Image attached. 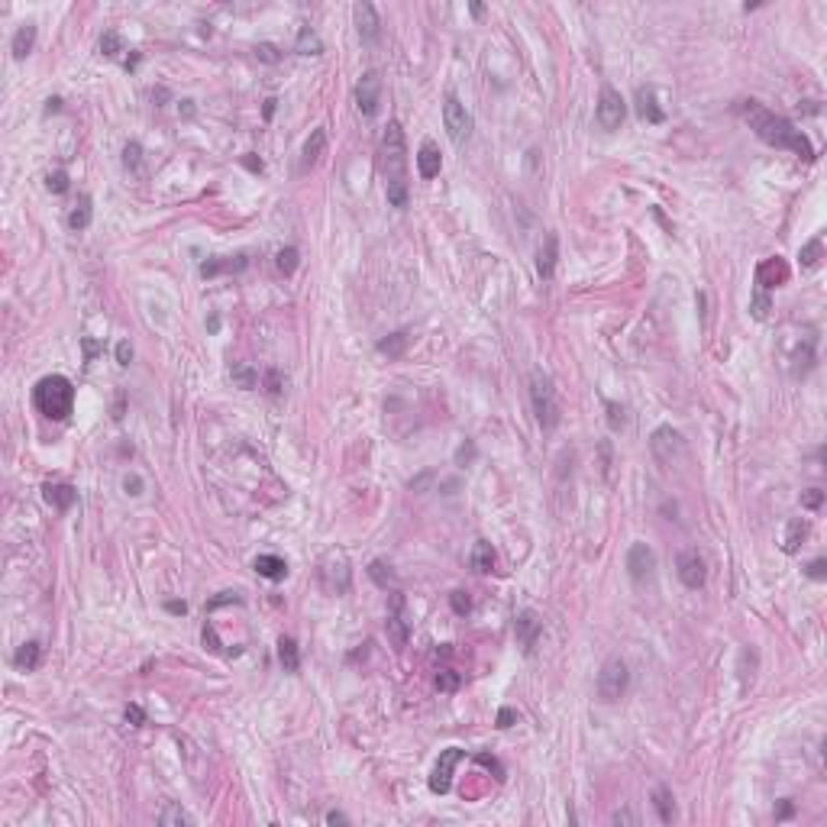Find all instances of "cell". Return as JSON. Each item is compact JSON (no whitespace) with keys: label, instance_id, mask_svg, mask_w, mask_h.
I'll list each match as a JSON object with an SVG mask.
<instances>
[{"label":"cell","instance_id":"35","mask_svg":"<svg viewBox=\"0 0 827 827\" xmlns=\"http://www.w3.org/2000/svg\"><path fill=\"white\" fill-rule=\"evenodd\" d=\"M369 575H372V582L375 585H381V588H395L397 585V579H395V572H391V566L388 563H381V559H375V563H369Z\"/></svg>","mask_w":827,"mask_h":827},{"label":"cell","instance_id":"52","mask_svg":"<svg viewBox=\"0 0 827 827\" xmlns=\"http://www.w3.org/2000/svg\"><path fill=\"white\" fill-rule=\"evenodd\" d=\"M475 760H479V763H481V766H488V769H495V772H498V779H501V776H504V769H501V763H498V760H495V756H488V753H479V756H475Z\"/></svg>","mask_w":827,"mask_h":827},{"label":"cell","instance_id":"29","mask_svg":"<svg viewBox=\"0 0 827 827\" xmlns=\"http://www.w3.org/2000/svg\"><path fill=\"white\" fill-rule=\"evenodd\" d=\"M68 227L71 229H87L91 227V197L81 195L78 197V204L71 207V213H68Z\"/></svg>","mask_w":827,"mask_h":827},{"label":"cell","instance_id":"41","mask_svg":"<svg viewBox=\"0 0 827 827\" xmlns=\"http://www.w3.org/2000/svg\"><path fill=\"white\" fill-rule=\"evenodd\" d=\"M437 688H439V692H456V688H459V672H453V669H443V672L437 675Z\"/></svg>","mask_w":827,"mask_h":827},{"label":"cell","instance_id":"43","mask_svg":"<svg viewBox=\"0 0 827 827\" xmlns=\"http://www.w3.org/2000/svg\"><path fill=\"white\" fill-rule=\"evenodd\" d=\"M45 188H49L52 195H65L68 191V175L65 171H52V175L45 178Z\"/></svg>","mask_w":827,"mask_h":827},{"label":"cell","instance_id":"9","mask_svg":"<svg viewBox=\"0 0 827 827\" xmlns=\"http://www.w3.org/2000/svg\"><path fill=\"white\" fill-rule=\"evenodd\" d=\"M595 117H598V127L608 129V133H614V129H621V123H624L627 117V107H624V97L614 91V87H601L598 94V110H595Z\"/></svg>","mask_w":827,"mask_h":827},{"label":"cell","instance_id":"22","mask_svg":"<svg viewBox=\"0 0 827 827\" xmlns=\"http://www.w3.org/2000/svg\"><path fill=\"white\" fill-rule=\"evenodd\" d=\"M808 540V521L795 517V521L785 523V533H782V549L785 553H798V546Z\"/></svg>","mask_w":827,"mask_h":827},{"label":"cell","instance_id":"27","mask_svg":"<svg viewBox=\"0 0 827 827\" xmlns=\"http://www.w3.org/2000/svg\"><path fill=\"white\" fill-rule=\"evenodd\" d=\"M407 343H411V330H397V333H391L388 339H381L379 343V353L388 355V359H401L407 349Z\"/></svg>","mask_w":827,"mask_h":827},{"label":"cell","instance_id":"28","mask_svg":"<svg viewBox=\"0 0 827 827\" xmlns=\"http://www.w3.org/2000/svg\"><path fill=\"white\" fill-rule=\"evenodd\" d=\"M469 563H472V569L475 572H491L495 569V549H491V543L488 540H479L475 543V549H472V556H469Z\"/></svg>","mask_w":827,"mask_h":827},{"label":"cell","instance_id":"18","mask_svg":"<svg viewBox=\"0 0 827 827\" xmlns=\"http://www.w3.org/2000/svg\"><path fill=\"white\" fill-rule=\"evenodd\" d=\"M323 153H327V129L317 127V129L311 133V139L304 143V149H301V162H297V171H301V175H307V171H311L313 165L320 162V155H323Z\"/></svg>","mask_w":827,"mask_h":827},{"label":"cell","instance_id":"15","mask_svg":"<svg viewBox=\"0 0 827 827\" xmlns=\"http://www.w3.org/2000/svg\"><path fill=\"white\" fill-rule=\"evenodd\" d=\"M353 17H355V29H359V39L362 43H375L379 39V33H381V20H379V10L372 7V3H355V10H353Z\"/></svg>","mask_w":827,"mask_h":827},{"label":"cell","instance_id":"10","mask_svg":"<svg viewBox=\"0 0 827 827\" xmlns=\"http://www.w3.org/2000/svg\"><path fill=\"white\" fill-rule=\"evenodd\" d=\"M355 104L362 117H375L381 107V75L379 71H365L355 85Z\"/></svg>","mask_w":827,"mask_h":827},{"label":"cell","instance_id":"56","mask_svg":"<svg viewBox=\"0 0 827 827\" xmlns=\"http://www.w3.org/2000/svg\"><path fill=\"white\" fill-rule=\"evenodd\" d=\"M808 575H811V579H824V575H827V563H824V559H814V563L808 566Z\"/></svg>","mask_w":827,"mask_h":827},{"label":"cell","instance_id":"51","mask_svg":"<svg viewBox=\"0 0 827 827\" xmlns=\"http://www.w3.org/2000/svg\"><path fill=\"white\" fill-rule=\"evenodd\" d=\"M129 359H133V346H129L127 339H123V343H117V362L120 365H129Z\"/></svg>","mask_w":827,"mask_h":827},{"label":"cell","instance_id":"59","mask_svg":"<svg viewBox=\"0 0 827 827\" xmlns=\"http://www.w3.org/2000/svg\"><path fill=\"white\" fill-rule=\"evenodd\" d=\"M269 391H271V395H278V391H281V379H278V372H269Z\"/></svg>","mask_w":827,"mask_h":827},{"label":"cell","instance_id":"17","mask_svg":"<svg viewBox=\"0 0 827 827\" xmlns=\"http://www.w3.org/2000/svg\"><path fill=\"white\" fill-rule=\"evenodd\" d=\"M789 281V265H785L779 255H772V259H763L760 269H756V285L766 291V288H779Z\"/></svg>","mask_w":827,"mask_h":827},{"label":"cell","instance_id":"32","mask_svg":"<svg viewBox=\"0 0 827 827\" xmlns=\"http://www.w3.org/2000/svg\"><path fill=\"white\" fill-rule=\"evenodd\" d=\"M39 656H43V646H39L36 640H29L17 650V666L26 669V672H33V669L39 666Z\"/></svg>","mask_w":827,"mask_h":827},{"label":"cell","instance_id":"24","mask_svg":"<svg viewBox=\"0 0 827 827\" xmlns=\"http://www.w3.org/2000/svg\"><path fill=\"white\" fill-rule=\"evenodd\" d=\"M246 269V255H236V259H207L201 265V275L204 278H217L220 271H243Z\"/></svg>","mask_w":827,"mask_h":827},{"label":"cell","instance_id":"50","mask_svg":"<svg viewBox=\"0 0 827 827\" xmlns=\"http://www.w3.org/2000/svg\"><path fill=\"white\" fill-rule=\"evenodd\" d=\"M127 721L133 727H143L146 724V711L139 708V705H129V708H127Z\"/></svg>","mask_w":827,"mask_h":827},{"label":"cell","instance_id":"14","mask_svg":"<svg viewBox=\"0 0 827 827\" xmlns=\"http://www.w3.org/2000/svg\"><path fill=\"white\" fill-rule=\"evenodd\" d=\"M514 633H517V643L523 646V653L530 656L540 643V633H543V621L537 617V611H521L514 617Z\"/></svg>","mask_w":827,"mask_h":827},{"label":"cell","instance_id":"47","mask_svg":"<svg viewBox=\"0 0 827 827\" xmlns=\"http://www.w3.org/2000/svg\"><path fill=\"white\" fill-rule=\"evenodd\" d=\"M475 459V443L469 439V443H462V446L456 449V465H469Z\"/></svg>","mask_w":827,"mask_h":827},{"label":"cell","instance_id":"16","mask_svg":"<svg viewBox=\"0 0 827 827\" xmlns=\"http://www.w3.org/2000/svg\"><path fill=\"white\" fill-rule=\"evenodd\" d=\"M404 598L401 595H395V611L388 614V621H385V630H388V640L395 643V650H404L407 640H411V627H407L404 621Z\"/></svg>","mask_w":827,"mask_h":827},{"label":"cell","instance_id":"39","mask_svg":"<svg viewBox=\"0 0 827 827\" xmlns=\"http://www.w3.org/2000/svg\"><path fill=\"white\" fill-rule=\"evenodd\" d=\"M123 165L139 171V165H143V149H139V143H127V149H123Z\"/></svg>","mask_w":827,"mask_h":827},{"label":"cell","instance_id":"36","mask_svg":"<svg viewBox=\"0 0 827 827\" xmlns=\"http://www.w3.org/2000/svg\"><path fill=\"white\" fill-rule=\"evenodd\" d=\"M821 255H824V243H821V236H814V239H808V243L802 246L798 259H802L805 269H814V265L821 262Z\"/></svg>","mask_w":827,"mask_h":827},{"label":"cell","instance_id":"5","mask_svg":"<svg viewBox=\"0 0 827 827\" xmlns=\"http://www.w3.org/2000/svg\"><path fill=\"white\" fill-rule=\"evenodd\" d=\"M317 575H320V588L327 595H343L349 591V582H353V566L343 549H327L317 566Z\"/></svg>","mask_w":827,"mask_h":827},{"label":"cell","instance_id":"34","mask_svg":"<svg viewBox=\"0 0 827 827\" xmlns=\"http://www.w3.org/2000/svg\"><path fill=\"white\" fill-rule=\"evenodd\" d=\"M297 52H301V55H320V52H323L320 36L313 33L311 26H304V29L297 33Z\"/></svg>","mask_w":827,"mask_h":827},{"label":"cell","instance_id":"6","mask_svg":"<svg viewBox=\"0 0 827 827\" xmlns=\"http://www.w3.org/2000/svg\"><path fill=\"white\" fill-rule=\"evenodd\" d=\"M650 453L663 469H672L685 459V437L675 427H656L650 437Z\"/></svg>","mask_w":827,"mask_h":827},{"label":"cell","instance_id":"4","mask_svg":"<svg viewBox=\"0 0 827 827\" xmlns=\"http://www.w3.org/2000/svg\"><path fill=\"white\" fill-rule=\"evenodd\" d=\"M530 401H533V414H537V423L543 430H553L559 423V401H556V388H553V379L546 372H533L530 375Z\"/></svg>","mask_w":827,"mask_h":827},{"label":"cell","instance_id":"3","mask_svg":"<svg viewBox=\"0 0 827 827\" xmlns=\"http://www.w3.org/2000/svg\"><path fill=\"white\" fill-rule=\"evenodd\" d=\"M33 404L49 420H65L75 411V385L65 375H45L33 388Z\"/></svg>","mask_w":827,"mask_h":827},{"label":"cell","instance_id":"31","mask_svg":"<svg viewBox=\"0 0 827 827\" xmlns=\"http://www.w3.org/2000/svg\"><path fill=\"white\" fill-rule=\"evenodd\" d=\"M653 805H656V811H659V821H663V824H672L675 802H672V792H669L666 785H659L656 792H653Z\"/></svg>","mask_w":827,"mask_h":827},{"label":"cell","instance_id":"7","mask_svg":"<svg viewBox=\"0 0 827 827\" xmlns=\"http://www.w3.org/2000/svg\"><path fill=\"white\" fill-rule=\"evenodd\" d=\"M627 685H630V672H627V663L624 659L611 656L605 666H601L598 672V682H595V688H598V698L605 701V705H611V701L624 698Z\"/></svg>","mask_w":827,"mask_h":827},{"label":"cell","instance_id":"12","mask_svg":"<svg viewBox=\"0 0 827 827\" xmlns=\"http://www.w3.org/2000/svg\"><path fill=\"white\" fill-rule=\"evenodd\" d=\"M675 569H679V579H682L685 588H701L705 579H708V569H705V559H701L698 549H685V553H679Z\"/></svg>","mask_w":827,"mask_h":827},{"label":"cell","instance_id":"26","mask_svg":"<svg viewBox=\"0 0 827 827\" xmlns=\"http://www.w3.org/2000/svg\"><path fill=\"white\" fill-rule=\"evenodd\" d=\"M36 45V26L33 23H23L17 29V36H13V43H10V49H13V59H26L29 52H33Z\"/></svg>","mask_w":827,"mask_h":827},{"label":"cell","instance_id":"48","mask_svg":"<svg viewBox=\"0 0 827 827\" xmlns=\"http://www.w3.org/2000/svg\"><path fill=\"white\" fill-rule=\"evenodd\" d=\"M204 643H207V650L211 653H220V637H217V630H213V624H204Z\"/></svg>","mask_w":827,"mask_h":827},{"label":"cell","instance_id":"58","mask_svg":"<svg viewBox=\"0 0 827 827\" xmlns=\"http://www.w3.org/2000/svg\"><path fill=\"white\" fill-rule=\"evenodd\" d=\"M611 821H614V824H637V818H633L630 811H614V818Z\"/></svg>","mask_w":827,"mask_h":827},{"label":"cell","instance_id":"2","mask_svg":"<svg viewBox=\"0 0 827 827\" xmlns=\"http://www.w3.org/2000/svg\"><path fill=\"white\" fill-rule=\"evenodd\" d=\"M379 169L385 178V195L388 204L404 211L407 207V146H404V129L397 120H391L385 133H381L379 146Z\"/></svg>","mask_w":827,"mask_h":827},{"label":"cell","instance_id":"38","mask_svg":"<svg viewBox=\"0 0 827 827\" xmlns=\"http://www.w3.org/2000/svg\"><path fill=\"white\" fill-rule=\"evenodd\" d=\"M750 311H753V317H756V320H766V317H769V311H772V301H769V295H766V291H763V288H760V291H756V295H753V301H750Z\"/></svg>","mask_w":827,"mask_h":827},{"label":"cell","instance_id":"13","mask_svg":"<svg viewBox=\"0 0 827 827\" xmlns=\"http://www.w3.org/2000/svg\"><path fill=\"white\" fill-rule=\"evenodd\" d=\"M459 760H462V750H459V747H449V750L439 753L437 766H433V776H430V792L446 795L449 789H453V769H456Z\"/></svg>","mask_w":827,"mask_h":827},{"label":"cell","instance_id":"55","mask_svg":"<svg viewBox=\"0 0 827 827\" xmlns=\"http://www.w3.org/2000/svg\"><path fill=\"white\" fill-rule=\"evenodd\" d=\"M517 721V711L514 708H501L498 711V727H511Z\"/></svg>","mask_w":827,"mask_h":827},{"label":"cell","instance_id":"45","mask_svg":"<svg viewBox=\"0 0 827 827\" xmlns=\"http://www.w3.org/2000/svg\"><path fill=\"white\" fill-rule=\"evenodd\" d=\"M824 504V491L821 488H808L802 495V507H808V511H818V507Z\"/></svg>","mask_w":827,"mask_h":827},{"label":"cell","instance_id":"21","mask_svg":"<svg viewBox=\"0 0 827 827\" xmlns=\"http://www.w3.org/2000/svg\"><path fill=\"white\" fill-rule=\"evenodd\" d=\"M637 113H640V120H646V123H663V120H666V113L656 107L653 87H637Z\"/></svg>","mask_w":827,"mask_h":827},{"label":"cell","instance_id":"44","mask_svg":"<svg viewBox=\"0 0 827 827\" xmlns=\"http://www.w3.org/2000/svg\"><path fill=\"white\" fill-rule=\"evenodd\" d=\"M449 605H453L456 614H469V611H472V601H469L465 591H453V595H449Z\"/></svg>","mask_w":827,"mask_h":827},{"label":"cell","instance_id":"42","mask_svg":"<svg viewBox=\"0 0 827 827\" xmlns=\"http://www.w3.org/2000/svg\"><path fill=\"white\" fill-rule=\"evenodd\" d=\"M297 269V249H281L278 253V271H285V275H291V271Z\"/></svg>","mask_w":827,"mask_h":827},{"label":"cell","instance_id":"54","mask_svg":"<svg viewBox=\"0 0 827 827\" xmlns=\"http://www.w3.org/2000/svg\"><path fill=\"white\" fill-rule=\"evenodd\" d=\"M123 488H127V495H143V481L136 479V475H127V479H123Z\"/></svg>","mask_w":827,"mask_h":827},{"label":"cell","instance_id":"62","mask_svg":"<svg viewBox=\"0 0 827 827\" xmlns=\"http://www.w3.org/2000/svg\"><path fill=\"white\" fill-rule=\"evenodd\" d=\"M59 104H62L59 97H55V101H49V107H45V113H55V110H59Z\"/></svg>","mask_w":827,"mask_h":827},{"label":"cell","instance_id":"33","mask_svg":"<svg viewBox=\"0 0 827 827\" xmlns=\"http://www.w3.org/2000/svg\"><path fill=\"white\" fill-rule=\"evenodd\" d=\"M159 824L162 827H181V824H191V814H188L181 805H165V808L159 811Z\"/></svg>","mask_w":827,"mask_h":827},{"label":"cell","instance_id":"8","mask_svg":"<svg viewBox=\"0 0 827 827\" xmlns=\"http://www.w3.org/2000/svg\"><path fill=\"white\" fill-rule=\"evenodd\" d=\"M443 123H446V133L456 146H462L469 136H472V113L465 110V104L459 101L456 94H446V104H443Z\"/></svg>","mask_w":827,"mask_h":827},{"label":"cell","instance_id":"61","mask_svg":"<svg viewBox=\"0 0 827 827\" xmlns=\"http://www.w3.org/2000/svg\"><path fill=\"white\" fill-rule=\"evenodd\" d=\"M169 611H171V614H185L188 605H185V601H169Z\"/></svg>","mask_w":827,"mask_h":827},{"label":"cell","instance_id":"30","mask_svg":"<svg viewBox=\"0 0 827 827\" xmlns=\"http://www.w3.org/2000/svg\"><path fill=\"white\" fill-rule=\"evenodd\" d=\"M278 659H281V666H285V672H297V669H301V653H297V643L291 640V637H281L278 640Z\"/></svg>","mask_w":827,"mask_h":827},{"label":"cell","instance_id":"1","mask_svg":"<svg viewBox=\"0 0 827 827\" xmlns=\"http://www.w3.org/2000/svg\"><path fill=\"white\" fill-rule=\"evenodd\" d=\"M737 110H740V117L750 123V129L760 136L766 146L789 149V153H795L798 159H805V162L814 159V146L808 143V136H805L802 129H795V123H789L785 117L766 110L760 101H740V107Z\"/></svg>","mask_w":827,"mask_h":827},{"label":"cell","instance_id":"23","mask_svg":"<svg viewBox=\"0 0 827 827\" xmlns=\"http://www.w3.org/2000/svg\"><path fill=\"white\" fill-rule=\"evenodd\" d=\"M253 569L262 575V579H269V582H281V579L288 575V563H285L281 556H271V553H269V556H259V559H255V566H253Z\"/></svg>","mask_w":827,"mask_h":827},{"label":"cell","instance_id":"60","mask_svg":"<svg viewBox=\"0 0 827 827\" xmlns=\"http://www.w3.org/2000/svg\"><path fill=\"white\" fill-rule=\"evenodd\" d=\"M327 824H349V818H346V814H339V811H330Z\"/></svg>","mask_w":827,"mask_h":827},{"label":"cell","instance_id":"25","mask_svg":"<svg viewBox=\"0 0 827 827\" xmlns=\"http://www.w3.org/2000/svg\"><path fill=\"white\" fill-rule=\"evenodd\" d=\"M45 501H49L52 507H59V511H68V507L78 501V491L71 488V485H45Z\"/></svg>","mask_w":827,"mask_h":827},{"label":"cell","instance_id":"49","mask_svg":"<svg viewBox=\"0 0 827 827\" xmlns=\"http://www.w3.org/2000/svg\"><path fill=\"white\" fill-rule=\"evenodd\" d=\"M255 52H259V59H262V62H269V65H275V62L281 59V55H278V49H275V45H269V43H262Z\"/></svg>","mask_w":827,"mask_h":827},{"label":"cell","instance_id":"11","mask_svg":"<svg viewBox=\"0 0 827 827\" xmlns=\"http://www.w3.org/2000/svg\"><path fill=\"white\" fill-rule=\"evenodd\" d=\"M627 572L637 585H646L656 572V553L646 543H633L630 553H627Z\"/></svg>","mask_w":827,"mask_h":827},{"label":"cell","instance_id":"20","mask_svg":"<svg viewBox=\"0 0 827 827\" xmlns=\"http://www.w3.org/2000/svg\"><path fill=\"white\" fill-rule=\"evenodd\" d=\"M439 169H443V155H439V149H437V143H427L420 146V153H417V171H420V178H437L439 175Z\"/></svg>","mask_w":827,"mask_h":827},{"label":"cell","instance_id":"37","mask_svg":"<svg viewBox=\"0 0 827 827\" xmlns=\"http://www.w3.org/2000/svg\"><path fill=\"white\" fill-rule=\"evenodd\" d=\"M229 379L236 381L243 391H249V388H255V385H259V372L249 369V365H233V369H229Z\"/></svg>","mask_w":827,"mask_h":827},{"label":"cell","instance_id":"40","mask_svg":"<svg viewBox=\"0 0 827 827\" xmlns=\"http://www.w3.org/2000/svg\"><path fill=\"white\" fill-rule=\"evenodd\" d=\"M101 52L104 55H120V52H127V49H123V39H120L117 33H104L101 36Z\"/></svg>","mask_w":827,"mask_h":827},{"label":"cell","instance_id":"53","mask_svg":"<svg viewBox=\"0 0 827 827\" xmlns=\"http://www.w3.org/2000/svg\"><path fill=\"white\" fill-rule=\"evenodd\" d=\"M792 814H795L792 798H782V805H779V811H776V821H789Z\"/></svg>","mask_w":827,"mask_h":827},{"label":"cell","instance_id":"46","mask_svg":"<svg viewBox=\"0 0 827 827\" xmlns=\"http://www.w3.org/2000/svg\"><path fill=\"white\" fill-rule=\"evenodd\" d=\"M608 423H611V430H621L624 427V407L621 404H614V401H608Z\"/></svg>","mask_w":827,"mask_h":827},{"label":"cell","instance_id":"19","mask_svg":"<svg viewBox=\"0 0 827 827\" xmlns=\"http://www.w3.org/2000/svg\"><path fill=\"white\" fill-rule=\"evenodd\" d=\"M556 259H559V239L556 233H546V239H543L540 253H537V275H540L543 281L553 278V271H556Z\"/></svg>","mask_w":827,"mask_h":827},{"label":"cell","instance_id":"57","mask_svg":"<svg viewBox=\"0 0 827 827\" xmlns=\"http://www.w3.org/2000/svg\"><path fill=\"white\" fill-rule=\"evenodd\" d=\"M227 601H239V598H236V595H233V591H223V595H220V598H213L211 605H207V608L213 611V608H220V605H227Z\"/></svg>","mask_w":827,"mask_h":827}]
</instances>
